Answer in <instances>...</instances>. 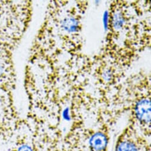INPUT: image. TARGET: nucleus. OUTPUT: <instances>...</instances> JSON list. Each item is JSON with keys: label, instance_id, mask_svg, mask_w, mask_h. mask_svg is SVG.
<instances>
[{"label": "nucleus", "instance_id": "20e7f679", "mask_svg": "<svg viewBox=\"0 0 151 151\" xmlns=\"http://www.w3.org/2000/svg\"><path fill=\"white\" fill-rule=\"evenodd\" d=\"M107 144V139L104 134L101 132L95 133L90 140L91 147L94 151L103 150Z\"/></svg>", "mask_w": 151, "mask_h": 151}, {"label": "nucleus", "instance_id": "39448f33", "mask_svg": "<svg viewBox=\"0 0 151 151\" xmlns=\"http://www.w3.org/2000/svg\"><path fill=\"white\" fill-rule=\"evenodd\" d=\"M116 151H138L136 146L132 142L124 141L121 142L117 147Z\"/></svg>", "mask_w": 151, "mask_h": 151}, {"label": "nucleus", "instance_id": "f03ea898", "mask_svg": "<svg viewBox=\"0 0 151 151\" xmlns=\"http://www.w3.org/2000/svg\"><path fill=\"white\" fill-rule=\"evenodd\" d=\"M16 119L13 94L0 88V139H6L10 135Z\"/></svg>", "mask_w": 151, "mask_h": 151}, {"label": "nucleus", "instance_id": "423d86ee", "mask_svg": "<svg viewBox=\"0 0 151 151\" xmlns=\"http://www.w3.org/2000/svg\"><path fill=\"white\" fill-rule=\"evenodd\" d=\"M17 151H33L32 148L27 144H23L19 146Z\"/></svg>", "mask_w": 151, "mask_h": 151}, {"label": "nucleus", "instance_id": "7ed1b4c3", "mask_svg": "<svg viewBox=\"0 0 151 151\" xmlns=\"http://www.w3.org/2000/svg\"><path fill=\"white\" fill-rule=\"evenodd\" d=\"M135 113L137 119L143 123L150 122V102L149 99L142 98L135 107Z\"/></svg>", "mask_w": 151, "mask_h": 151}, {"label": "nucleus", "instance_id": "f257e3e1", "mask_svg": "<svg viewBox=\"0 0 151 151\" xmlns=\"http://www.w3.org/2000/svg\"><path fill=\"white\" fill-rule=\"evenodd\" d=\"M30 1H0V88L13 94L16 86L14 51L30 23Z\"/></svg>", "mask_w": 151, "mask_h": 151}]
</instances>
